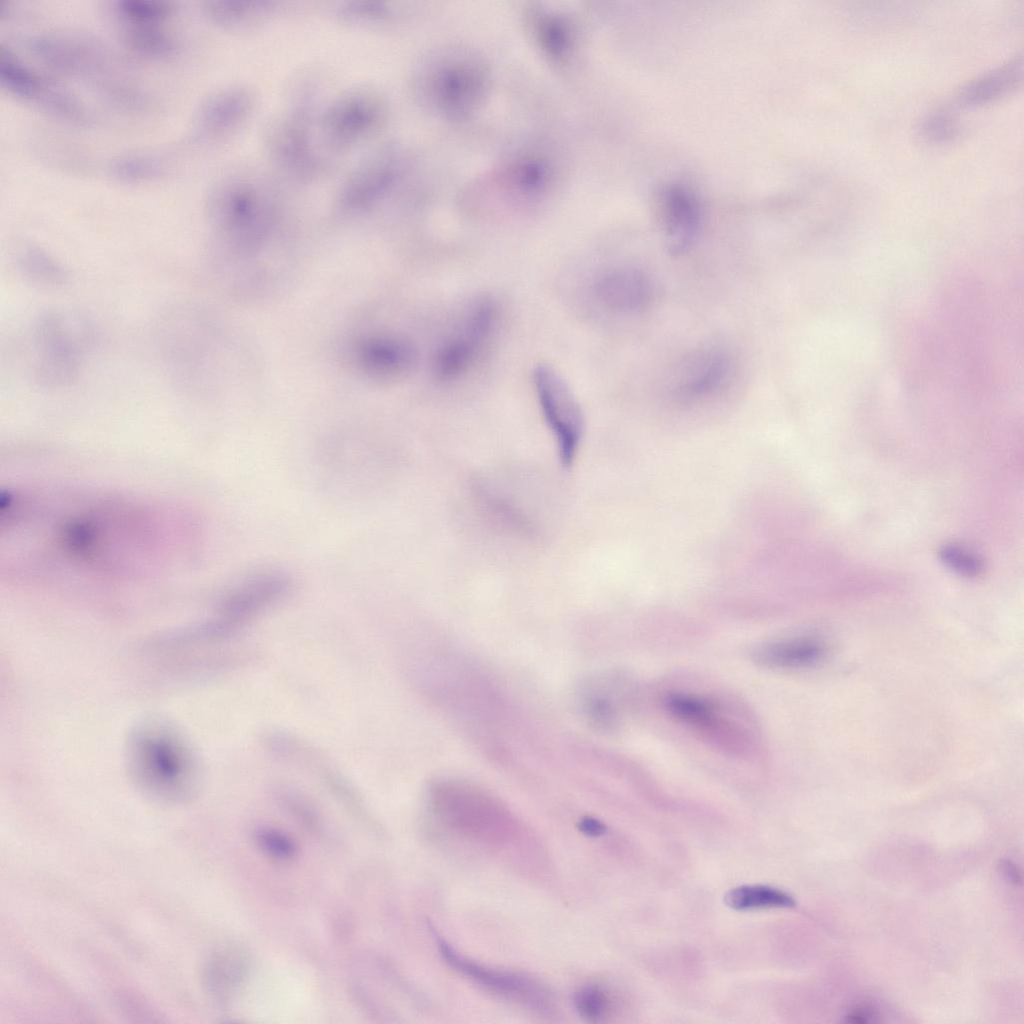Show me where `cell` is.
I'll return each instance as SVG.
<instances>
[{"instance_id": "cell-1", "label": "cell", "mask_w": 1024, "mask_h": 1024, "mask_svg": "<svg viewBox=\"0 0 1024 1024\" xmlns=\"http://www.w3.org/2000/svg\"><path fill=\"white\" fill-rule=\"evenodd\" d=\"M427 816L433 823L470 841L499 845L516 828L504 803L473 783L443 779L433 782L425 794Z\"/></svg>"}, {"instance_id": "cell-2", "label": "cell", "mask_w": 1024, "mask_h": 1024, "mask_svg": "<svg viewBox=\"0 0 1024 1024\" xmlns=\"http://www.w3.org/2000/svg\"><path fill=\"white\" fill-rule=\"evenodd\" d=\"M317 84L299 83L285 109L268 125L265 145L269 157L284 174L300 181L320 175L329 166L317 132Z\"/></svg>"}, {"instance_id": "cell-3", "label": "cell", "mask_w": 1024, "mask_h": 1024, "mask_svg": "<svg viewBox=\"0 0 1024 1024\" xmlns=\"http://www.w3.org/2000/svg\"><path fill=\"white\" fill-rule=\"evenodd\" d=\"M34 379L45 386H64L77 379L94 343V329L83 315L52 310L40 315L29 333Z\"/></svg>"}, {"instance_id": "cell-4", "label": "cell", "mask_w": 1024, "mask_h": 1024, "mask_svg": "<svg viewBox=\"0 0 1024 1024\" xmlns=\"http://www.w3.org/2000/svg\"><path fill=\"white\" fill-rule=\"evenodd\" d=\"M274 186L255 171H238L219 180L208 198V218L223 240H240L265 229L273 219Z\"/></svg>"}, {"instance_id": "cell-5", "label": "cell", "mask_w": 1024, "mask_h": 1024, "mask_svg": "<svg viewBox=\"0 0 1024 1024\" xmlns=\"http://www.w3.org/2000/svg\"><path fill=\"white\" fill-rule=\"evenodd\" d=\"M387 117L388 103L378 89L368 86L345 89L320 109L317 123L320 146L327 156L345 153L376 135Z\"/></svg>"}, {"instance_id": "cell-6", "label": "cell", "mask_w": 1024, "mask_h": 1024, "mask_svg": "<svg viewBox=\"0 0 1024 1024\" xmlns=\"http://www.w3.org/2000/svg\"><path fill=\"white\" fill-rule=\"evenodd\" d=\"M498 322L499 308L493 299L482 297L472 302L436 351L437 378L451 381L468 372L486 351Z\"/></svg>"}, {"instance_id": "cell-7", "label": "cell", "mask_w": 1024, "mask_h": 1024, "mask_svg": "<svg viewBox=\"0 0 1024 1024\" xmlns=\"http://www.w3.org/2000/svg\"><path fill=\"white\" fill-rule=\"evenodd\" d=\"M532 382L544 420L557 444L563 466H570L584 433V415L563 377L551 366L537 365Z\"/></svg>"}, {"instance_id": "cell-8", "label": "cell", "mask_w": 1024, "mask_h": 1024, "mask_svg": "<svg viewBox=\"0 0 1024 1024\" xmlns=\"http://www.w3.org/2000/svg\"><path fill=\"white\" fill-rule=\"evenodd\" d=\"M403 168L399 148L380 146L345 177L337 194L338 207L347 212H361L378 205L398 187Z\"/></svg>"}, {"instance_id": "cell-9", "label": "cell", "mask_w": 1024, "mask_h": 1024, "mask_svg": "<svg viewBox=\"0 0 1024 1024\" xmlns=\"http://www.w3.org/2000/svg\"><path fill=\"white\" fill-rule=\"evenodd\" d=\"M0 82L11 95L57 117L78 124L89 119L76 97L34 72L3 45L0 46Z\"/></svg>"}, {"instance_id": "cell-10", "label": "cell", "mask_w": 1024, "mask_h": 1024, "mask_svg": "<svg viewBox=\"0 0 1024 1024\" xmlns=\"http://www.w3.org/2000/svg\"><path fill=\"white\" fill-rule=\"evenodd\" d=\"M256 103L255 92L246 85H229L214 91L196 111L191 142L210 144L234 134L250 119Z\"/></svg>"}, {"instance_id": "cell-11", "label": "cell", "mask_w": 1024, "mask_h": 1024, "mask_svg": "<svg viewBox=\"0 0 1024 1024\" xmlns=\"http://www.w3.org/2000/svg\"><path fill=\"white\" fill-rule=\"evenodd\" d=\"M438 950L453 969L485 989L534 1010L550 1008L549 992L534 979L518 973L478 964L459 954L446 940L433 931Z\"/></svg>"}, {"instance_id": "cell-12", "label": "cell", "mask_w": 1024, "mask_h": 1024, "mask_svg": "<svg viewBox=\"0 0 1024 1024\" xmlns=\"http://www.w3.org/2000/svg\"><path fill=\"white\" fill-rule=\"evenodd\" d=\"M252 959L242 944L227 942L214 949L203 969V984L211 1001L228 1006L249 978Z\"/></svg>"}, {"instance_id": "cell-13", "label": "cell", "mask_w": 1024, "mask_h": 1024, "mask_svg": "<svg viewBox=\"0 0 1024 1024\" xmlns=\"http://www.w3.org/2000/svg\"><path fill=\"white\" fill-rule=\"evenodd\" d=\"M431 71L424 82L427 96L441 109L463 113L471 108L481 94L483 73L478 65L452 63Z\"/></svg>"}, {"instance_id": "cell-14", "label": "cell", "mask_w": 1024, "mask_h": 1024, "mask_svg": "<svg viewBox=\"0 0 1024 1024\" xmlns=\"http://www.w3.org/2000/svg\"><path fill=\"white\" fill-rule=\"evenodd\" d=\"M289 579L280 573H263L241 585L227 598L223 616L229 627L241 626L280 600L288 591Z\"/></svg>"}, {"instance_id": "cell-15", "label": "cell", "mask_w": 1024, "mask_h": 1024, "mask_svg": "<svg viewBox=\"0 0 1024 1024\" xmlns=\"http://www.w3.org/2000/svg\"><path fill=\"white\" fill-rule=\"evenodd\" d=\"M597 299L607 308L634 313L645 308L653 297L650 278L634 267H616L602 273L594 283Z\"/></svg>"}, {"instance_id": "cell-16", "label": "cell", "mask_w": 1024, "mask_h": 1024, "mask_svg": "<svg viewBox=\"0 0 1024 1024\" xmlns=\"http://www.w3.org/2000/svg\"><path fill=\"white\" fill-rule=\"evenodd\" d=\"M731 372L729 353L721 348H708L688 363L678 382L677 394L688 400L712 395L725 385Z\"/></svg>"}, {"instance_id": "cell-17", "label": "cell", "mask_w": 1024, "mask_h": 1024, "mask_svg": "<svg viewBox=\"0 0 1024 1024\" xmlns=\"http://www.w3.org/2000/svg\"><path fill=\"white\" fill-rule=\"evenodd\" d=\"M663 218L667 250L673 255L687 252L701 226V211L695 198L682 189L669 191L664 199Z\"/></svg>"}, {"instance_id": "cell-18", "label": "cell", "mask_w": 1024, "mask_h": 1024, "mask_svg": "<svg viewBox=\"0 0 1024 1024\" xmlns=\"http://www.w3.org/2000/svg\"><path fill=\"white\" fill-rule=\"evenodd\" d=\"M279 3L271 0H210L203 10L215 25L229 30H245L266 22L275 15Z\"/></svg>"}, {"instance_id": "cell-19", "label": "cell", "mask_w": 1024, "mask_h": 1024, "mask_svg": "<svg viewBox=\"0 0 1024 1024\" xmlns=\"http://www.w3.org/2000/svg\"><path fill=\"white\" fill-rule=\"evenodd\" d=\"M1022 76V59L1014 58L962 87L957 101L965 107L991 103L1015 90Z\"/></svg>"}, {"instance_id": "cell-20", "label": "cell", "mask_w": 1024, "mask_h": 1024, "mask_svg": "<svg viewBox=\"0 0 1024 1024\" xmlns=\"http://www.w3.org/2000/svg\"><path fill=\"white\" fill-rule=\"evenodd\" d=\"M823 654L821 642L804 637L765 644L755 651L754 658L769 668H802L815 664Z\"/></svg>"}, {"instance_id": "cell-21", "label": "cell", "mask_w": 1024, "mask_h": 1024, "mask_svg": "<svg viewBox=\"0 0 1024 1024\" xmlns=\"http://www.w3.org/2000/svg\"><path fill=\"white\" fill-rule=\"evenodd\" d=\"M16 266L28 281L46 287L63 285L68 280L64 266L46 250L25 244L16 252Z\"/></svg>"}, {"instance_id": "cell-22", "label": "cell", "mask_w": 1024, "mask_h": 1024, "mask_svg": "<svg viewBox=\"0 0 1024 1024\" xmlns=\"http://www.w3.org/2000/svg\"><path fill=\"white\" fill-rule=\"evenodd\" d=\"M394 15L395 9L384 1H344L333 8V16L339 23L360 28H381L389 24Z\"/></svg>"}, {"instance_id": "cell-23", "label": "cell", "mask_w": 1024, "mask_h": 1024, "mask_svg": "<svg viewBox=\"0 0 1024 1024\" xmlns=\"http://www.w3.org/2000/svg\"><path fill=\"white\" fill-rule=\"evenodd\" d=\"M164 23L125 24L124 40L139 54L151 57H165L174 53L176 41L163 28Z\"/></svg>"}, {"instance_id": "cell-24", "label": "cell", "mask_w": 1024, "mask_h": 1024, "mask_svg": "<svg viewBox=\"0 0 1024 1024\" xmlns=\"http://www.w3.org/2000/svg\"><path fill=\"white\" fill-rule=\"evenodd\" d=\"M578 704L585 719L595 729L614 732L619 726V716L613 701L591 681L583 683L577 692Z\"/></svg>"}, {"instance_id": "cell-25", "label": "cell", "mask_w": 1024, "mask_h": 1024, "mask_svg": "<svg viewBox=\"0 0 1024 1024\" xmlns=\"http://www.w3.org/2000/svg\"><path fill=\"white\" fill-rule=\"evenodd\" d=\"M167 167V160L162 155L135 152L117 157L109 169L111 174L121 181L145 182L162 176Z\"/></svg>"}, {"instance_id": "cell-26", "label": "cell", "mask_w": 1024, "mask_h": 1024, "mask_svg": "<svg viewBox=\"0 0 1024 1024\" xmlns=\"http://www.w3.org/2000/svg\"><path fill=\"white\" fill-rule=\"evenodd\" d=\"M725 903L732 909L744 911L793 907L795 900L788 893L770 886L745 885L730 890L725 895Z\"/></svg>"}, {"instance_id": "cell-27", "label": "cell", "mask_w": 1024, "mask_h": 1024, "mask_svg": "<svg viewBox=\"0 0 1024 1024\" xmlns=\"http://www.w3.org/2000/svg\"><path fill=\"white\" fill-rule=\"evenodd\" d=\"M363 361L374 371L392 373L405 370L412 362L409 346L398 341L376 342L364 348Z\"/></svg>"}, {"instance_id": "cell-28", "label": "cell", "mask_w": 1024, "mask_h": 1024, "mask_svg": "<svg viewBox=\"0 0 1024 1024\" xmlns=\"http://www.w3.org/2000/svg\"><path fill=\"white\" fill-rule=\"evenodd\" d=\"M113 9L124 25L164 23L174 11L171 2L160 0H119Z\"/></svg>"}, {"instance_id": "cell-29", "label": "cell", "mask_w": 1024, "mask_h": 1024, "mask_svg": "<svg viewBox=\"0 0 1024 1024\" xmlns=\"http://www.w3.org/2000/svg\"><path fill=\"white\" fill-rule=\"evenodd\" d=\"M669 712L678 719L698 727L709 728L715 724L712 705L698 697L686 694H671L666 699Z\"/></svg>"}, {"instance_id": "cell-30", "label": "cell", "mask_w": 1024, "mask_h": 1024, "mask_svg": "<svg viewBox=\"0 0 1024 1024\" xmlns=\"http://www.w3.org/2000/svg\"><path fill=\"white\" fill-rule=\"evenodd\" d=\"M573 1002L578 1014L592 1022L604 1019L611 1006L607 991L598 984H587L580 987L574 994Z\"/></svg>"}, {"instance_id": "cell-31", "label": "cell", "mask_w": 1024, "mask_h": 1024, "mask_svg": "<svg viewBox=\"0 0 1024 1024\" xmlns=\"http://www.w3.org/2000/svg\"><path fill=\"white\" fill-rule=\"evenodd\" d=\"M958 132L957 120L945 110L929 114L920 124V135L930 143L950 141L957 136Z\"/></svg>"}, {"instance_id": "cell-32", "label": "cell", "mask_w": 1024, "mask_h": 1024, "mask_svg": "<svg viewBox=\"0 0 1024 1024\" xmlns=\"http://www.w3.org/2000/svg\"><path fill=\"white\" fill-rule=\"evenodd\" d=\"M255 839L263 852L278 860H290L297 854L295 841L282 831L264 828L257 831Z\"/></svg>"}, {"instance_id": "cell-33", "label": "cell", "mask_w": 1024, "mask_h": 1024, "mask_svg": "<svg viewBox=\"0 0 1024 1024\" xmlns=\"http://www.w3.org/2000/svg\"><path fill=\"white\" fill-rule=\"evenodd\" d=\"M939 555L947 567L963 576H976L983 569L982 560L977 555L955 544L944 545Z\"/></svg>"}, {"instance_id": "cell-34", "label": "cell", "mask_w": 1024, "mask_h": 1024, "mask_svg": "<svg viewBox=\"0 0 1024 1024\" xmlns=\"http://www.w3.org/2000/svg\"><path fill=\"white\" fill-rule=\"evenodd\" d=\"M876 1011L868 1006H857L845 1015V1021L850 1023H868L876 1021Z\"/></svg>"}, {"instance_id": "cell-35", "label": "cell", "mask_w": 1024, "mask_h": 1024, "mask_svg": "<svg viewBox=\"0 0 1024 1024\" xmlns=\"http://www.w3.org/2000/svg\"><path fill=\"white\" fill-rule=\"evenodd\" d=\"M578 826L582 833L591 837H598L606 831V827L602 822L591 817L583 818Z\"/></svg>"}, {"instance_id": "cell-36", "label": "cell", "mask_w": 1024, "mask_h": 1024, "mask_svg": "<svg viewBox=\"0 0 1024 1024\" xmlns=\"http://www.w3.org/2000/svg\"><path fill=\"white\" fill-rule=\"evenodd\" d=\"M1002 871L1009 881L1015 884L1021 881L1020 872L1017 870L1016 866L1012 862L1008 860L1002 862Z\"/></svg>"}]
</instances>
